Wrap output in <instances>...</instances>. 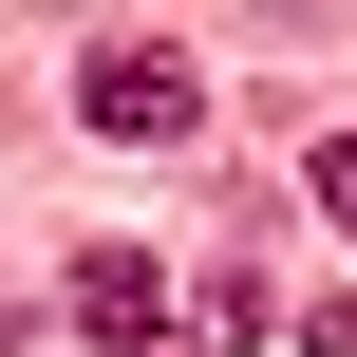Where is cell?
<instances>
[{"instance_id": "cell-4", "label": "cell", "mask_w": 357, "mask_h": 357, "mask_svg": "<svg viewBox=\"0 0 357 357\" xmlns=\"http://www.w3.org/2000/svg\"><path fill=\"white\" fill-rule=\"evenodd\" d=\"M320 207H339V226H357V132H339V151H320Z\"/></svg>"}, {"instance_id": "cell-3", "label": "cell", "mask_w": 357, "mask_h": 357, "mask_svg": "<svg viewBox=\"0 0 357 357\" xmlns=\"http://www.w3.org/2000/svg\"><path fill=\"white\" fill-rule=\"evenodd\" d=\"M0 357H56V320H38V301H0Z\"/></svg>"}, {"instance_id": "cell-1", "label": "cell", "mask_w": 357, "mask_h": 357, "mask_svg": "<svg viewBox=\"0 0 357 357\" xmlns=\"http://www.w3.org/2000/svg\"><path fill=\"white\" fill-rule=\"evenodd\" d=\"M75 113H94V132H132V151H169V132L207 113V75H188L169 38H94V56H75Z\"/></svg>"}, {"instance_id": "cell-2", "label": "cell", "mask_w": 357, "mask_h": 357, "mask_svg": "<svg viewBox=\"0 0 357 357\" xmlns=\"http://www.w3.org/2000/svg\"><path fill=\"white\" fill-rule=\"evenodd\" d=\"M56 320H75L94 357H151V339H169V282H151L132 245H75V282H56Z\"/></svg>"}]
</instances>
